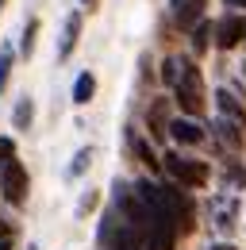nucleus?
Masks as SVG:
<instances>
[{"label": "nucleus", "instance_id": "4be33fe9", "mask_svg": "<svg viewBox=\"0 0 246 250\" xmlns=\"http://www.w3.org/2000/svg\"><path fill=\"white\" fill-rule=\"evenodd\" d=\"M227 4H231V8H243V12H246V0H227Z\"/></svg>", "mask_w": 246, "mask_h": 250}, {"label": "nucleus", "instance_id": "9d476101", "mask_svg": "<svg viewBox=\"0 0 246 250\" xmlns=\"http://www.w3.org/2000/svg\"><path fill=\"white\" fill-rule=\"evenodd\" d=\"M212 131H215V139H219L227 150H243V139H246V135H243L235 124H227V120H215Z\"/></svg>", "mask_w": 246, "mask_h": 250}, {"label": "nucleus", "instance_id": "9b49d317", "mask_svg": "<svg viewBox=\"0 0 246 250\" xmlns=\"http://www.w3.org/2000/svg\"><path fill=\"white\" fill-rule=\"evenodd\" d=\"M146 120H150V135H154V139H165V135H169V124H173V120H165V100L154 104Z\"/></svg>", "mask_w": 246, "mask_h": 250}, {"label": "nucleus", "instance_id": "412c9836", "mask_svg": "<svg viewBox=\"0 0 246 250\" xmlns=\"http://www.w3.org/2000/svg\"><path fill=\"white\" fill-rule=\"evenodd\" d=\"M8 235H12V227H8V223H4V219H0V243H4V239H8Z\"/></svg>", "mask_w": 246, "mask_h": 250}, {"label": "nucleus", "instance_id": "7ed1b4c3", "mask_svg": "<svg viewBox=\"0 0 246 250\" xmlns=\"http://www.w3.org/2000/svg\"><path fill=\"white\" fill-rule=\"evenodd\" d=\"M162 192H165V204H169V212H173L177 231H192V227H196V204H192V196H188L177 181H173V185H162Z\"/></svg>", "mask_w": 246, "mask_h": 250}, {"label": "nucleus", "instance_id": "a211bd4d", "mask_svg": "<svg viewBox=\"0 0 246 250\" xmlns=\"http://www.w3.org/2000/svg\"><path fill=\"white\" fill-rule=\"evenodd\" d=\"M177 77H181V58H165V65H162V81H165V85H177Z\"/></svg>", "mask_w": 246, "mask_h": 250}, {"label": "nucleus", "instance_id": "1a4fd4ad", "mask_svg": "<svg viewBox=\"0 0 246 250\" xmlns=\"http://www.w3.org/2000/svg\"><path fill=\"white\" fill-rule=\"evenodd\" d=\"M77 35H81V16L73 12V16H65V27H62V39H58V58H62V62L73 54V46H77Z\"/></svg>", "mask_w": 246, "mask_h": 250}, {"label": "nucleus", "instance_id": "4468645a", "mask_svg": "<svg viewBox=\"0 0 246 250\" xmlns=\"http://www.w3.org/2000/svg\"><path fill=\"white\" fill-rule=\"evenodd\" d=\"M16 54H20V50H12V46H4V50H0V93L8 89V77H12V65H16Z\"/></svg>", "mask_w": 246, "mask_h": 250}, {"label": "nucleus", "instance_id": "2eb2a0df", "mask_svg": "<svg viewBox=\"0 0 246 250\" xmlns=\"http://www.w3.org/2000/svg\"><path fill=\"white\" fill-rule=\"evenodd\" d=\"M35 35H39V20H27L23 39H20V58H31V54H35Z\"/></svg>", "mask_w": 246, "mask_h": 250}, {"label": "nucleus", "instance_id": "ddd939ff", "mask_svg": "<svg viewBox=\"0 0 246 250\" xmlns=\"http://www.w3.org/2000/svg\"><path fill=\"white\" fill-rule=\"evenodd\" d=\"M92 93H96V77H92V73H81V77L73 81V104H89Z\"/></svg>", "mask_w": 246, "mask_h": 250}, {"label": "nucleus", "instance_id": "20e7f679", "mask_svg": "<svg viewBox=\"0 0 246 250\" xmlns=\"http://www.w3.org/2000/svg\"><path fill=\"white\" fill-rule=\"evenodd\" d=\"M0 173H4V177H0V196L20 208V204L27 200V169H23V162H8Z\"/></svg>", "mask_w": 246, "mask_h": 250}, {"label": "nucleus", "instance_id": "f257e3e1", "mask_svg": "<svg viewBox=\"0 0 246 250\" xmlns=\"http://www.w3.org/2000/svg\"><path fill=\"white\" fill-rule=\"evenodd\" d=\"M173 96H177V104H181V112L188 120L204 112V77H200L196 65L184 62V58H181V77H177V85H173Z\"/></svg>", "mask_w": 246, "mask_h": 250}, {"label": "nucleus", "instance_id": "b1692460", "mask_svg": "<svg viewBox=\"0 0 246 250\" xmlns=\"http://www.w3.org/2000/svg\"><path fill=\"white\" fill-rule=\"evenodd\" d=\"M0 250H12V243H8V239H4V243H0Z\"/></svg>", "mask_w": 246, "mask_h": 250}, {"label": "nucleus", "instance_id": "0eeeda50", "mask_svg": "<svg viewBox=\"0 0 246 250\" xmlns=\"http://www.w3.org/2000/svg\"><path fill=\"white\" fill-rule=\"evenodd\" d=\"M215 104H219V120H227V124H235L239 131L246 135V112H243V104L235 100V93H227V89H219L215 93Z\"/></svg>", "mask_w": 246, "mask_h": 250}, {"label": "nucleus", "instance_id": "f8f14e48", "mask_svg": "<svg viewBox=\"0 0 246 250\" xmlns=\"http://www.w3.org/2000/svg\"><path fill=\"white\" fill-rule=\"evenodd\" d=\"M31 120H35V104H31V96H20L16 112H12V124H16V131H27Z\"/></svg>", "mask_w": 246, "mask_h": 250}, {"label": "nucleus", "instance_id": "a878e982", "mask_svg": "<svg viewBox=\"0 0 246 250\" xmlns=\"http://www.w3.org/2000/svg\"><path fill=\"white\" fill-rule=\"evenodd\" d=\"M81 4H92V0H81Z\"/></svg>", "mask_w": 246, "mask_h": 250}, {"label": "nucleus", "instance_id": "5701e85b", "mask_svg": "<svg viewBox=\"0 0 246 250\" xmlns=\"http://www.w3.org/2000/svg\"><path fill=\"white\" fill-rule=\"evenodd\" d=\"M212 250H235V247H231V243H215Z\"/></svg>", "mask_w": 246, "mask_h": 250}, {"label": "nucleus", "instance_id": "f03ea898", "mask_svg": "<svg viewBox=\"0 0 246 250\" xmlns=\"http://www.w3.org/2000/svg\"><path fill=\"white\" fill-rule=\"evenodd\" d=\"M162 166L169 169V177H173L181 188L208 185V166H204V162H192V158H181V154H165V158H162Z\"/></svg>", "mask_w": 246, "mask_h": 250}, {"label": "nucleus", "instance_id": "bb28decb", "mask_svg": "<svg viewBox=\"0 0 246 250\" xmlns=\"http://www.w3.org/2000/svg\"><path fill=\"white\" fill-rule=\"evenodd\" d=\"M27 250H39V247H27Z\"/></svg>", "mask_w": 246, "mask_h": 250}, {"label": "nucleus", "instance_id": "cd10ccee", "mask_svg": "<svg viewBox=\"0 0 246 250\" xmlns=\"http://www.w3.org/2000/svg\"><path fill=\"white\" fill-rule=\"evenodd\" d=\"M243 73H246V65H243Z\"/></svg>", "mask_w": 246, "mask_h": 250}, {"label": "nucleus", "instance_id": "393cba45", "mask_svg": "<svg viewBox=\"0 0 246 250\" xmlns=\"http://www.w3.org/2000/svg\"><path fill=\"white\" fill-rule=\"evenodd\" d=\"M4 4H8V0H0V8H4Z\"/></svg>", "mask_w": 246, "mask_h": 250}, {"label": "nucleus", "instance_id": "6ab92c4d", "mask_svg": "<svg viewBox=\"0 0 246 250\" xmlns=\"http://www.w3.org/2000/svg\"><path fill=\"white\" fill-rule=\"evenodd\" d=\"M131 143H135V154L143 158V162H146V166H150V169H158V166H162V162H158V158L150 154V146H146V143H143V139H131Z\"/></svg>", "mask_w": 246, "mask_h": 250}, {"label": "nucleus", "instance_id": "39448f33", "mask_svg": "<svg viewBox=\"0 0 246 250\" xmlns=\"http://www.w3.org/2000/svg\"><path fill=\"white\" fill-rule=\"evenodd\" d=\"M243 39H246V16H227V20L215 23V42H219L223 50L239 46Z\"/></svg>", "mask_w": 246, "mask_h": 250}, {"label": "nucleus", "instance_id": "dca6fc26", "mask_svg": "<svg viewBox=\"0 0 246 250\" xmlns=\"http://www.w3.org/2000/svg\"><path fill=\"white\" fill-rule=\"evenodd\" d=\"M208 35H212V23L192 27V50H196V54H204V50H208Z\"/></svg>", "mask_w": 246, "mask_h": 250}, {"label": "nucleus", "instance_id": "f3484780", "mask_svg": "<svg viewBox=\"0 0 246 250\" xmlns=\"http://www.w3.org/2000/svg\"><path fill=\"white\" fill-rule=\"evenodd\" d=\"M89 162H92V146H81L77 158H73V166H69V173H73V177H81V173L89 169Z\"/></svg>", "mask_w": 246, "mask_h": 250}, {"label": "nucleus", "instance_id": "423d86ee", "mask_svg": "<svg viewBox=\"0 0 246 250\" xmlns=\"http://www.w3.org/2000/svg\"><path fill=\"white\" fill-rule=\"evenodd\" d=\"M200 16H204V0H173V20H177L181 31L200 27V23H204Z\"/></svg>", "mask_w": 246, "mask_h": 250}, {"label": "nucleus", "instance_id": "6e6552de", "mask_svg": "<svg viewBox=\"0 0 246 250\" xmlns=\"http://www.w3.org/2000/svg\"><path fill=\"white\" fill-rule=\"evenodd\" d=\"M169 135L184 143V146H196V143H204V127L196 124V120H173L169 124Z\"/></svg>", "mask_w": 246, "mask_h": 250}, {"label": "nucleus", "instance_id": "aec40b11", "mask_svg": "<svg viewBox=\"0 0 246 250\" xmlns=\"http://www.w3.org/2000/svg\"><path fill=\"white\" fill-rule=\"evenodd\" d=\"M8 162H16V143L4 135V139H0V169H4Z\"/></svg>", "mask_w": 246, "mask_h": 250}]
</instances>
